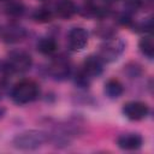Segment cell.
<instances>
[{
    "mask_svg": "<svg viewBox=\"0 0 154 154\" xmlns=\"http://www.w3.org/2000/svg\"><path fill=\"white\" fill-rule=\"evenodd\" d=\"M149 112V108L146 103L140 101H131L123 106V113L126 118L131 120H140L143 119Z\"/></svg>",
    "mask_w": 154,
    "mask_h": 154,
    "instance_id": "5",
    "label": "cell"
},
{
    "mask_svg": "<svg viewBox=\"0 0 154 154\" xmlns=\"http://www.w3.org/2000/svg\"><path fill=\"white\" fill-rule=\"evenodd\" d=\"M67 40L72 51H81L88 43V32L83 28H73L69 32Z\"/></svg>",
    "mask_w": 154,
    "mask_h": 154,
    "instance_id": "6",
    "label": "cell"
},
{
    "mask_svg": "<svg viewBox=\"0 0 154 154\" xmlns=\"http://www.w3.org/2000/svg\"><path fill=\"white\" fill-rule=\"evenodd\" d=\"M49 72L51 75L57 78V79H63L65 77L69 76L70 72V63L64 58V57H59L55 58L51 66H49Z\"/></svg>",
    "mask_w": 154,
    "mask_h": 154,
    "instance_id": "7",
    "label": "cell"
},
{
    "mask_svg": "<svg viewBox=\"0 0 154 154\" xmlns=\"http://www.w3.org/2000/svg\"><path fill=\"white\" fill-rule=\"evenodd\" d=\"M76 6L72 0H59L57 4V13L61 18H70L75 14Z\"/></svg>",
    "mask_w": 154,
    "mask_h": 154,
    "instance_id": "10",
    "label": "cell"
},
{
    "mask_svg": "<svg viewBox=\"0 0 154 154\" xmlns=\"http://www.w3.org/2000/svg\"><path fill=\"white\" fill-rule=\"evenodd\" d=\"M47 140V135L41 130H28L13 138V147L20 150H31L41 147Z\"/></svg>",
    "mask_w": 154,
    "mask_h": 154,
    "instance_id": "1",
    "label": "cell"
},
{
    "mask_svg": "<svg viewBox=\"0 0 154 154\" xmlns=\"http://www.w3.org/2000/svg\"><path fill=\"white\" fill-rule=\"evenodd\" d=\"M141 2H142V0H128V1H126L128 6H129L131 10H136V8H138L140 5H141Z\"/></svg>",
    "mask_w": 154,
    "mask_h": 154,
    "instance_id": "16",
    "label": "cell"
},
{
    "mask_svg": "<svg viewBox=\"0 0 154 154\" xmlns=\"http://www.w3.org/2000/svg\"><path fill=\"white\" fill-rule=\"evenodd\" d=\"M52 12L47 8H38L35 11L34 13V19L38 23H47V22H51L52 20Z\"/></svg>",
    "mask_w": 154,
    "mask_h": 154,
    "instance_id": "14",
    "label": "cell"
},
{
    "mask_svg": "<svg viewBox=\"0 0 154 154\" xmlns=\"http://www.w3.org/2000/svg\"><path fill=\"white\" fill-rule=\"evenodd\" d=\"M140 49L146 57L152 59L153 55H154V41H153V37L152 36H144L143 38H141Z\"/></svg>",
    "mask_w": 154,
    "mask_h": 154,
    "instance_id": "12",
    "label": "cell"
},
{
    "mask_svg": "<svg viewBox=\"0 0 154 154\" xmlns=\"http://www.w3.org/2000/svg\"><path fill=\"white\" fill-rule=\"evenodd\" d=\"M31 66V57L22 51L12 52L8 57L7 69L12 72H25Z\"/></svg>",
    "mask_w": 154,
    "mask_h": 154,
    "instance_id": "3",
    "label": "cell"
},
{
    "mask_svg": "<svg viewBox=\"0 0 154 154\" xmlns=\"http://www.w3.org/2000/svg\"><path fill=\"white\" fill-rule=\"evenodd\" d=\"M118 146L125 150H134L141 147L142 137L138 134H124L118 137Z\"/></svg>",
    "mask_w": 154,
    "mask_h": 154,
    "instance_id": "8",
    "label": "cell"
},
{
    "mask_svg": "<svg viewBox=\"0 0 154 154\" xmlns=\"http://www.w3.org/2000/svg\"><path fill=\"white\" fill-rule=\"evenodd\" d=\"M23 4L22 2H18V1H12L7 5L6 10H7V13L11 14V16H19L23 13Z\"/></svg>",
    "mask_w": 154,
    "mask_h": 154,
    "instance_id": "15",
    "label": "cell"
},
{
    "mask_svg": "<svg viewBox=\"0 0 154 154\" xmlns=\"http://www.w3.org/2000/svg\"><path fill=\"white\" fill-rule=\"evenodd\" d=\"M102 71V64L99 57H89L85 59L83 65V75L87 77L99 76Z\"/></svg>",
    "mask_w": 154,
    "mask_h": 154,
    "instance_id": "9",
    "label": "cell"
},
{
    "mask_svg": "<svg viewBox=\"0 0 154 154\" xmlns=\"http://www.w3.org/2000/svg\"><path fill=\"white\" fill-rule=\"evenodd\" d=\"M37 95H38V87L34 81L30 79H24L18 82L11 91V97L13 102H16L17 105H24L31 102L37 97Z\"/></svg>",
    "mask_w": 154,
    "mask_h": 154,
    "instance_id": "2",
    "label": "cell"
},
{
    "mask_svg": "<svg viewBox=\"0 0 154 154\" xmlns=\"http://www.w3.org/2000/svg\"><path fill=\"white\" fill-rule=\"evenodd\" d=\"M111 1H117V0H111Z\"/></svg>",
    "mask_w": 154,
    "mask_h": 154,
    "instance_id": "17",
    "label": "cell"
},
{
    "mask_svg": "<svg viewBox=\"0 0 154 154\" xmlns=\"http://www.w3.org/2000/svg\"><path fill=\"white\" fill-rule=\"evenodd\" d=\"M124 51V43L122 40H109L107 41L100 49V60L103 61H113L118 59V57Z\"/></svg>",
    "mask_w": 154,
    "mask_h": 154,
    "instance_id": "4",
    "label": "cell"
},
{
    "mask_svg": "<svg viewBox=\"0 0 154 154\" xmlns=\"http://www.w3.org/2000/svg\"><path fill=\"white\" fill-rule=\"evenodd\" d=\"M37 49L46 55L53 54L57 51V42L52 38H42L38 43H37Z\"/></svg>",
    "mask_w": 154,
    "mask_h": 154,
    "instance_id": "13",
    "label": "cell"
},
{
    "mask_svg": "<svg viewBox=\"0 0 154 154\" xmlns=\"http://www.w3.org/2000/svg\"><path fill=\"white\" fill-rule=\"evenodd\" d=\"M105 93L111 99L119 97L123 94V85L118 79H109L105 84Z\"/></svg>",
    "mask_w": 154,
    "mask_h": 154,
    "instance_id": "11",
    "label": "cell"
}]
</instances>
